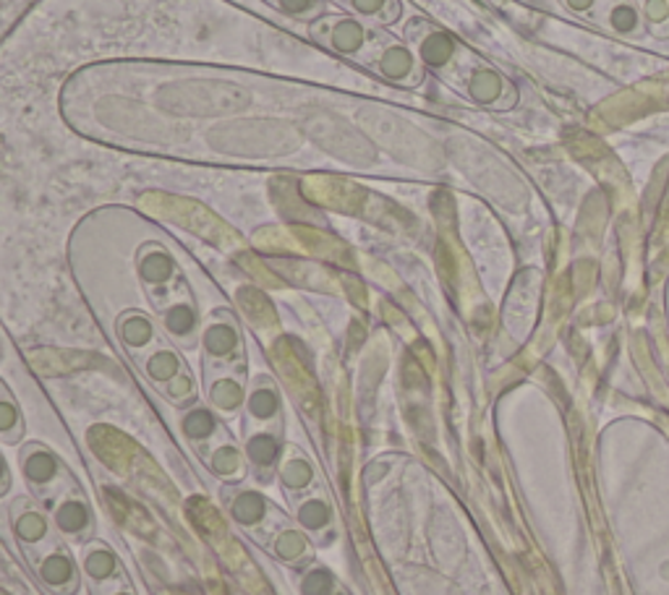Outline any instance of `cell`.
<instances>
[{"mask_svg":"<svg viewBox=\"0 0 669 595\" xmlns=\"http://www.w3.org/2000/svg\"><path fill=\"white\" fill-rule=\"evenodd\" d=\"M259 515H261V499H259V496L257 494L241 496L238 504H236V517H238V520L252 523V520H257Z\"/></svg>","mask_w":669,"mask_h":595,"instance_id":"9a60e30c","label":"cell"},{"mask_svg":"<svg viewBox=\"0 0 669 595\" xmlns=\"http://www.w3.org/2000/svg\"><path fill=\"white\" fill-rule=\"evenodd\" d=\"M371 66L377 68L379 76L392 81L398 87H419L424 81L422 60L411 53V47L390 34H375V55H371Z\"/></svg>","mask_w":669,"mask_h":595,"instance_id":"3957f363","label":"cell"},{"mask_svg":"<svg viewBox=\"0 0 669 595\" xmlns=\"http://www.w3.org/2000/svg\"><path fill=\"white\" fill-rule=\"evenodd\" d=\"M186 431H189L191 436H204L212 431V418L210 413L199 411V413H191L189 418H186Z\"/></svg>","mask_w":669,"mask_h":595,"instance_id":"ffe728a7","label":"cell"},{"mask_svg":"<svg viewBox=\"0 0 669 595\" xmlns=\"http://www.w3.org/2000/svg\"><path fill=\"white\" fill-rule=\"evenodd\" d=\"M40 532H43V525H37L34 520L26 523V528H24V536H26V538H37Z\"/></svg>","mask_w":669,"mask_h":595,"instance_id":"4316f807","label":"cell"},{"mask_svg":"<svg viewBox=\"0 0 669 595\" xmlns=\"http://www.w3.org/2000/svg\"><path fill=\"white\" fill-rule=\"evenodd\" d=\"M405 40L419 50V60L434 74L443 76L450 85H460V47L455 40L439 26L426 22V19H411L405 24Z\"/></svg>","mask_w":669,"mask_h":595,"instance_id":"6da1fadb","label":"cell"},{"mask_svg":"<svg viewBox=\"0 0 669 595\" xmlns=\"http://www.w3.org/2000/svg\"><path fill=\"white\" fill-rule=\"evenodd\" d=\"M53 470L55 465L47 454H34V458L26 462V473H30L34 481H47L53 475Z\"/></svg>","mask_w":669,"mask_h":595,"instance_id":"e0dca14e","label":"cell"},{"mask_svg":"<svg viewBox=\"0 0 669 595\" xmlns=\"http://www.w3.org/2000/svg\"><path fill=\"white\" fill-rule=\"evenodd\" d=\"M165 327H168L174 335H189L194 329V311L186 303H178L165 314Z\"/></svg>","mask_w":669,"mask_h":595,"instance_id":"8fae6325","label":"cell"},{"mask_svg":"<svg viewBox=\"0 0 669 595\" xmlns=\"http://www.w3.org/2000/svg\"><path fill=\"white\" fill-rule=\"evenodd\" d=\"M466 94L468 100L481 108L492 110H508L515 105L519 92H515L513 81L489 66H473V71L466 76Z\"/></svg>","mask_w":669,"mask_h":595,"instance_id":"277c9868","label":"cell"},{"mask_svg":"<svg viewBox=\"0 0 669 595\" xmlns=\"http://www.w3.org/2000/svg\"><path fill=\"white\" fill-rule=\"evenodd\" d=\"M272 3L280 13H286L288 19L296 22H316L324 16V0H267Z\"/></svg>","mask_w":669,"mask_h":595,"instance_id":"ba28073f","label":"cell"},{"mask_svg":"<svg viewBox=\"0 0 669 595\" xmlns=\"http://www.w3.org/2000/svg\"><path fill=\"white\" fill-rule=\"evenodd\" d=\"M301 520L306 523L309 528H320V525L327 520V507H324V504H320V502L306 504V507H303V512H301Z\"/></svg>","mask_w":669,"mask_h":595,"instance_id":"44dd1931","label":"cell"},{"mask_svg":"<svg viewBox=\"0 0 669 595\" xmlns=\"http://www.w3.org/2000/svg\"><path fill=\"white\" fill-rule=\"evenodd\" d=\"M68 574V562L64 557H53L51 562L45 564V577L51 580V583H60Z\"/></svg>","mask_w":669,"mask_h":595,"instance_id":"603a6c76","label":"cell"},{"mask_svg":"<svg viewBox=\"0 0 669 595\" xmlns=\"http://www.w3.org/2000/svg\"><path fill=\"white\" fill-rule=\"evenodd\" d=\"M58 523H60V528H66V530H79L81 525H85V509H81L79 504H68V507L60 509Z\"/></svg>","mask_w":669,"mask_h":595,"instance_id":"d6986e66","label":"cell"},{"mask_svg":"<svg viewBox=\"0 0 669 595\" xmlns=\"http://www.w3.org/2000/svg\"><path fill=\"white\" fill-rule=\"evenodd\" d=\"M248 454L257 462H270L275 460V454H278V447H275V441L267 439V436H259V439H254L252 445H248Z\"/></svg>","mask_w":669,"mask_h":595,"instance_id":"2e32d148","label":"cell"},{"mask_svg":"<svg viewBox=\"0 0 669 595\" xmlns=\"http://www.w3.org/2000/svg\"><path fill=\"white\" fill-rule=\"evenodd\" d=\"M11 420H13V407L3 405V426H11Z\"/></svg>","mask_w":669,"mask_h":595,"instance_id":"83f0119b","label":"cell"},{"mask_svg":"<svg viewBox=\"0 0 669 595\" xmlns=\"http://www.w3.org/2000/svg\"><path fill=\"white\" fill-rule=\"evenodd\" d=\"M142 277L147 282H165L170 277V259L163 251H152L142 259Z\"/></svg>","mask_w":669,"mask_h":595,"instance_id":"30bf717a","label":"cell"},{"mask_svg":"<svg viewBox=\"0 0 669 595\" xmlns=\"http://www.w3.org/2000/svg\"><path fill=\"white\" fill-rule=\"evenodd\" d=\"M110 566H113V559H110L108 553H94V557L89 559V572L98 574V577H102V574H108Z\"/></svg>","mask_w":669,"mask_h":595,"instance_id":"cb8c5ba5","label":"cell"},{"mask_svg":"<svg viewBox=\"0 0 669 595\" xmlns=\"http://www.w3.org/2000/svg\"><path fill=\"white\" fill-rule=\"evenodd\" d=\"M337 3L371 26H388L400 16V0H337Z\"/></svg>","mask_w":669,"mask_h":595,"instance_id":"8992f818","label":"cell"},{"mask_svg":"<svg viewBox=\"0 0 669 595\" xmlns=\"http://www.w3.org/2000/svg\"><path fill=\"white\" fill-rule=\"evenodd\" d=\"M238 397H241V392L236 384H218V400L223 405H236Z\"/></svg>","mask_w":669,"mask_h":595,"instance_id":"d4e9b609","label":"cell"},{"mask_svg":"<svg viewBox=\"0 0 669 595\" xmlns=\"http://www.w3.org/2000/svg\"><path fill=\"white\" fill-rule=\"evenodd\" d=\"M121 332H123V340L129 345H144L152 337L149 322H144L142 316H131V319L123 322Z\"/></svg>","mask_w":669,"mask_h":595,"instance_id":"5bb4252c","label":"cell"},{"mask_svg":"<svg viewBox=\"0 0 669 595\" xmlns=\"http://www.w3.org/2000/svg\"><path fill=\"white\" fill-rule=\"evenodd\" d=\"M306 481H309V470H306V465H303V462L288 465V483H296V486H299V483H306Z\"/></svg>","mask_w":669,"mask_h":595,"instance_id":"484cf974","label":"cell"},{"mask_svg":"<svg viewBox=\"0 0 669 595\" xmlns=\"http://www.w3.org/2000/svg\"><path fill=\"white\" fill-rule=\"evenodd\" d=\"M638 9L644 13L646 30L654 37H669V0H638Z\"/></svg>","mask_w":669,"mask_h":595,"instance_id":"52a82bcc","label":"cell"},{"mask_svg":"<svg viewBox=\"0 0 669 595\" xmlns=\"http://www.w3.org/2000/svg\"><path fill=\"white\" fill-rule=\"evenodd\" d=\"M599 24H604L606 30L615 32L617 37H631L636 40L646 32L644 13L633 0H610L606 9L599 16Z\"/></svg>","mask_w":669,"mask_h":595,"instance_id":"5b68a950","label":"cell"},{"mask_svg":"<svg viewBox=\"0 0 669 595\" xmlns=\"http://www.w3.org/2000/svg\"><path fill=\"white\" fill-rule=\"evenodd\" d=\"M560 3L570 13H576V16H583V19H591V22H599V16H602V11L606 9V3H610V0H560Z\"/></svg>","mask_w":669,"mask_h":595,"instance_id":"7c38bea8","label":"cell"},{"mask_svg":"<svg viewBox=\"0 0 669 595\" xmlns=\"http://www.w3.org/2000/svg\"><path fill=\"white\" fill-rule=\"evenodd\" d=\"M147 369H149L152 377L160 379V382H165V379H170L178 371V361H176L174 352L160 350V352H155V356H152V361H149Z\"/></svg>","mask_w":669,"mask_h":595,"instance_id":"4fadbf2b","label":"cell"},{"mask_svg":"<svg viewBox=\"0 0 669 595\" xmlns=\"http://www.w3.org/2000/svg\"><path fill=\"white\" fill-rule=\"evenodd\" d=\"M312 40L327 50L356 58L358 64H371L375 55V34L361 19L354 16H322L312 24Z\"/></svg>","mask_w":669,"mask_h":595,"instance_id":"7a4b0ae2","label":"cell"},{"mask_svg":"<svg viewBox=\"0 0 669 595\" xmlns=\"http://www.w3.org/2000/svg\"><path fill=\"white\" fill-rule=\"evenodd\" d=\"M330 585H333V580H330L327 572H314L312 577L303 583V591H306L309 595H327Z\"/></svg>","mask_w":669,"mask_h":595,"instance_id":"7402d4cb","label":"cell"},{"mask_svg":"<svg viewBox=\"0 0 669 595\" xmlns=\"http://www.w3.org/2000/svg\"><path fill=\"white\" fill-rule=\"evenodd\" d=\"M204 345L212 356H227V352L236 348V332L227 327V324H212L204 335Z\"/></svg>","mask_w":669,"mask_h":595,"instance_id":"9c48e42d","label":"cell"},{"mask_svg":"<svg viewBox=\"0 0 669 595\" xmlns=\"http://www.w3.org/2000/svg\"><path fill=\"white\" fill-rule=\"evenodd\" d=\"M275 405H278V400H275V394L270 390H259L252 394V413L261 415V418H267V415L275 413Z\"/></svg>","mask_w":669,"mask_h":595,"instance_id":"ac0fdd59","label":"cell"}]
</instances>
